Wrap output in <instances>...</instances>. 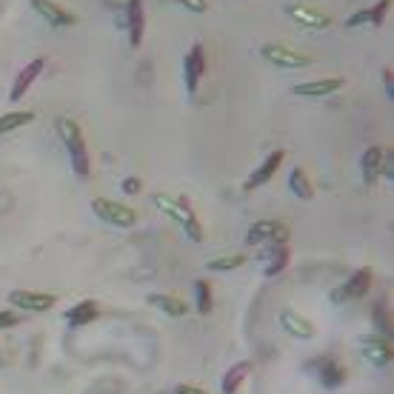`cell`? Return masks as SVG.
Here are the masks:
<instances>
[{
    "label": "cell",
    "mask_w": 394,
    "mask_h": 394,
    "mask_svg": "<svg viewBox=\"0 0 394 394\" xmlns=\"http://www.w3.org/2000/svg\"><path fill=\"white\" fill-rule=\"evenodd\" d=\"M288 240V229L283 223H277V220H257L252 229H248V235H246V243L248 246H260V243H286Z\"/></svg>",
    "instance_id": "6"
},
{
    "label": "cell",
    "mask_w": 394,
    "mask_h": 394,
    "mask_svg": "<svg viewBox=\"0 0 394 394\" xmlns=\"http://www.w3.org/2000/svg\"><path fill=\"white\" fill-rule=\"evenodd\" d=\"M363 357L375 366H388L391 363V343L386 337H366L363 340Z\"/></svg>",
    "instance_id": "16"
},
{
    "label": "cell",
    "mask_w": 394,
    "mask_h": 394,
    "mask_svg": "<svg viewBox=\"0 0 394 394\" xmlns=\"http://www.w3.org/2000/svg\"><path fill=\"white\" fill-rule=\"evenodd\" d=\"M371 277H375V272L371 268H360V272L351 275V280H346L340 288H335L331 292V300L335 303H346V300H360L368 288H371Z\"/></svg>",
    "instance_id": "5"
},
{
    "label": "cell",
    "mask_w": 394,
    "mask_h": 394,
    "mask_svg": "<svg viewBox=\"0 0 394 394\" xmlns=\"http://www.w3.org/2000/svg\"><path fill=\"white\" fill-rule=\"evenodd\" d=\"M383 83H386V95L391 97V95H394V77H391V69L383 72Z\"/></svg>",
    "instance_id": "33"
},
{
    "label": "cell",
    "mask_w": 394,
    "mask_h": 394,
    "mask_svg": "<svg viewBox=\"0 0 394 394\" xmlns=\"http://www.w3.org/2000/svg\"><path fill=\"white\" fill-rule=\"evenodd\" d=\"M320 366H323V371H320V383H323L326 388H337V386L346 380V366H340L335 357H323Z\"/></svg>",
    "instance_id": "23"
},
{
    "label": "cell",
    "mask_w": 394,
    "mask_h": 394,
    "mask_svg": "<svg viewBox=\"0 0 394 394\" xmlns=\"http://www.w3.org/2000/svg\"><path fill=\"white\" fill-rule=\"evenodd\" d=\"M246 263L243 255H226V257H215L209 260V272H232V268H240Z\"/></svg>",
    "instance_id": "27"
},
{
    "label": "cell",
    "mask_w": 394,
    "mask_h": 394,
    "mask_svg": "<svg viewBox=\"0 0 394 394\" xmlns=\"http://www.w3.org/2000/svg\"><path fill=\"white\" fill-rule=\"evenodd\" d=\"M263 257L268 260V263L263 266V275H266V277H275L277 272H283L286 263H288V248H286V243H275Z\"/></svg>",
    "instance_id": "21"
},
{
    "label": "cell",
    "mask_w": 394,
    "mask_h": 394,
    "mask_svg": "<svg viewBox=\"0 0 394 394\" xmlns=\"http://www.w3.org/2000/svg\"><path fill=\"white\" fill-rule=\"evenodd\" d=\"M140 189H143V183L137 177H126V180H123V192H126V195H137Z\"/></svg>",
    "instance_id": "30"
},
{
    "label": "cell",
    "mask_w": 394,
    "mask_h": 394,
    "mask_svg": "<svg viewBox=\"0 0 394 394\" xmlns=\"http://www.w3.org/2000/svg\"><path fill=\"white\" fill-rule=\"evenodd\" d=\"M172 394H209V391H203L200 386H177Z\"/></svg>",
    "instance_id": "32"
},
{
    "label": "cell",
    "mask_w": 394,
    "mask_h": 394,
    "mask_svg": "<svg viewBox=\"0 0 394 394\" xmlns=\"http://www.w3.org/2000/svg\"><path fill=\"white\" fill-rule=\"evenodd\" d=\"M337 89H343V77H323V80H308L295 86V95L300 97H326V95H335Z\"/></svg>",
    "instance_id": "14"
},
{
    "label": "cell",
    "mask_w": 394,
    "mask_h": 394,
    "mask_svg": "<svg viewBox=\"0 0 394 394\" xmlns=\"http://www.w3.org/2000/svg\"><path fill=\"white\" fill-rule=\"evenodd\" d=\"M380 177H386V180H391V177H394V157H391V152H383V163H380Z\"/></svg>",
    "instance_id": "28"
},
{
    "label": "cell",
    "mask_w": 394,
    "mask_h": 394,
    "mask_svg": "<svg viewBox=\"0 0 394 394\" xmlns=\"http://www.w3.org/2000/svg\"><path fill=\"white\" fill-rule=\"evenodd\" d=\"M32 9H35L40 17H43V20H49L52 26H57V29H66V26L75 23V17H72L63 6L52 3V0H32Z\"/></svg>",
    "instance_id": "12"
},
{
    "label": "cell",
    "mask_w": 394,
    "mask_h": 394,
    "mask_svg": "<svg viewBox=\"0 0 394 394\" xmlns=\"http://www.w3.org/2000/svg\"><path fill=\"white\" fill-rule=\"evenodd\" d=\"M286 14L292 17L295 23H300L303 29H315V32H320V29H326V26H328V17L317 14L315 9H308V6H288V9H286Z\"/></svg>",
    "instance_id": "17"
},
{
    "label": "cell",
    "mask_w": 394,
    "mask_h": 394,
    "mask_svg": "<svg viewBox=\"0 0 394 394\" xmlns=\"http://www.w3.org/2000/svg\"><path fill=\"white\" fill-rule=\"evenodd\" d=\"M155 200V206L160 212H166L169 215L180 229L186 232V237L189 240H195V243H203V229H200V220L195 217V212H192V206L186 203L183 197H169V195H155L152 197Z\"/></svg>",
    "instance_id": "2"
},
{
    "label": "cell",
    "mask_w": 394,
    "mask_h": 394,
    "mask_svg": "<svg viewBox=\"0 0 394 394\" xmlns=\"http://www.w3.org/2000/svg\"><path fill=\"white\" fill-rule=\"evenodd\" d=\"M280 326H283L292 337H300V340H312V337L317 335V328L312 326V320L303 317V315H297V312H292V308H286V312L280 315Z\"/></svg>",
    "instance_id": "10"
},
{
    "label": "cell",
    "mask_w": 394,
    "mask_h": 394,
    "mask_svg": "<svg viewBox=\"0 0 394 394\" xmlns=\"http://www.w3.org/2000/svg\"><path fill=\"white\" fill-rule=\"evenodd\" d=\"M97 303L95 300H83V303H77V306H72L69 312H66V323L72 326V328H80V326H89L95 317H97Z\"/></svg>",
    "instance_id": "19"
},
{
    "label": "cell",
    "mask_w": 394,
    "mask_h": 394,
    "mask_svg": "<svg viewBox=\"0 0 394 394\" xmlns=\"http://www.w3.org/2000/svg\"><path fill=\"white\" fill-rule=\"evenodd\" d=\"M9 303L14 308H23V312H49V308L57 303V297L43 295V292H23V288H17V292L9 295Z\"/></svg>",
    "instance_id": "7"
},
{
    "label": "cell",
    "mask_w": 394,
    "mask_h": 394,
    "mask_svg": "<svg viewBox=\"0 0 394 394\" xmlns=\"http://www.w3.org/2000/svg\"><path fill=\"white\" fill-rule=\"evenodd\" d=\"M143 23H146V14H143V0H129L126 29H129V43H132V49H137V46L143 43Z\"/></svg>",
    "instance_id": "15"
},
{
    "label": "cell",
    "mask_w": 394,
    "mask_h": 394,
    "mask_svg": "<svg viewBox=\"0 0 394 394\" xmlns=\"http://www.w3.org/2000/svg\"><path fill=\"white\" fill-rule=\"evenodd\" d=\"M391 6V0H377V6H371V9H360L355 12L348 20H346V26L348 29H357L363 23H371V26H383L386 23V12Z\"/></svg>",
    "instance_id": "13"
},
{
    "label": "cell",
    "mask_w": 394,
    "mask_h": 394,
    "mask_svg": "<svg viewBox=\"0 0 394 394\" xmlns=\"http://www.w3.org/2000/svg\"><path fill=\"white\" fill-rule=\"evenodd\" d=\"M17 323H20V317L14 312H0V328H12Z\"/></svg>",
    "instance_id": "31"
},
{
    "label": "cell",
    "mask_w": 394,
    "mask_h": 394,
    "mask_svg": "<svg viewBox=\"0 0 394 394\" xmlns=\"http://www.w3.org/2000/svg\"><path fill=\"white\" fill-rule=\"evenodd\" d=\"M0 363H3V360H0Z\"/></svg>",
    "instance_id": "34"
},
{
    "label": "cell",
    "mask_w": 394,
    "mask_h": 394,
    "mask_svg": "<svg viewBox=\"0 0 394 394\" xmlns=\"http://www.w3.org/2000/svg\"><path fill=\"white\" fill-rule=\"evenodd\" d=\"M260 55H263V60H268V63L277 66V69H303V66L312 63L306 55L292 52V49H286V46H277V43H266L260 49Z\"/></svg>",
    "instance_id": "4"
},
{
    "label": "cell",
    "mask_w": 394,
    "mask_h": 394,
    "mask_svg": "<svg viewBox=\"0 0 394 394\" xmlns=\"http://www.w3.org/2000/svg\"><path fill=\"white\" fill-rule=\"evenodd\" d=\"M383 152H386V149H380V146H371V149H366V152H363L360 166H363V183H366V186H375V183L380 180Z\"/></svg>",
    "instance_id": "18"
},
{
    "label": "cell",
    "mask_w": 394,
    "mask_h": 394,
    "mask_svg": "<svg viewBox=\"0 0 394 394\" xmlns=\"http://www.w3.org/2000/svg\"><path fill=\"white\" fill-rule=\"evenodd\" d=\"M57 135H60V140L66 143V152H69L75 175L77 177H89L92 163H89V149H86V140H83L80 126L75 120H69V117H60L57 120Z\"/></svg>",
    "instance_id": "1"
},
{
    "label": "cell",
    "mask_w": 394,
    "mask_h": 394,
    "mask_svg": "<svg viewBox=\"0 0 394 394\" xmlns=\"http://www.w3.org/2000/svg\"><path fill=\"white\" fill-rule=\"evenodd\" d=\"M195 297H197V312L209 315L212 312V286H209V280H197L195 283Z\"/></svg>",
    "instance_id": "26"
},
{
    "label": "cell",
    "mask_w": 394,
    "mask_h": 394,
    "mask_svg": "<svg viewBox=\"0 0 394 394\" xmlns=\"http://www.w3.org/2000/svg\"><path fill=\"white\" fill-rule=\"evenodd\" d=\"M177 3H180V6H186L189 12H197V14L209 9V0H177Z\"/></svg>",
    "instance_id": "29"
},
{
    "label": "cell",
    "mask_w": 394,
    "mask_h": 394,
    "mask_svg": "<svg viewBox=\"0 0 394 394\" xmlns=\"http://www.w3.org/2000/svg\"><path fill=\"white\" fill-rule=\"evenodd\" d=\"M35 120V112H9V115H0V135L14 132V129H23Z\"/></svg>",
    "instance_id": "25"
},
{
    "label": "cell",
    "mask_w": 394,
    "mask_h": 394,
    "mask_svg": "<svg viewBox=\"0 0 394 394\" xmlns=\"http://www.w3.org/2000/svg\"><path fill=\"white\" fill-rule=\"evenodd\" d=\"M248 371H252V363L248 360H240V363H235L229 371L223 375V383H220V388H223V394H237V388H240V383L248 377Z\"/></svg>",
    "instance_id": "20"
},
{
    "label": "cell",
    "mask_w": 394,
    "mask_h": 394,
    "mask_svg": "<svg viewBox=\"0 0 394 394\" xmlns=\"http://www.w3.org/2000/svg\"><path fill=\"white\" fill-rule=\"evenodd\" d=\"M92 209L95 215L109 223V226H117V229H132V226L137 223V212L132 209V206H123V203H115L109 197H95L92 200Z\"/></svg>",
    "instance_id": "3"
},
{
    "label": "cell",
    "mask_w": 394,
    "mask_h": 394,
    "mask_svg": "<svg viewBox=\"0 0 394 394\" xmlns=\"http://www.w3.org/2000/svg\"><path fill=\"white\" fill-rule=\"evenodd\" d=\"M203 72H206V55H203V46H200V43H195V46L189 49V55H186V60H183L186 89H189L192 95L197 92V83H200Z\"/></svg>",
    "instance_id": "8"
},
{
    "label": "cell",
    "mask_w": 394,
    "mask_h": 394,
    "mask_svg": "<svg viewBox=\"0 0 394 394\" xmlns=\"http://www.w3.org/2000/svg\"><path fill=\"white\" fill-rule=\"evenodd\" d=\"M288 189H292V195H297L300 200H312L315 197V189L312 183H308V175L300 169H292V175H288Z\"/></svg>",
    "instance_id": "24"
},
{
    "label": "cell",
    "mask_w": 394,
    "mask_h": 394,
    "mask_svg": "<svg viewBox=\"0 0 394 394\" xmlns=\"http://www.w3.org/2000/svg\"><path fill=\"white\" fill-rule=\"evenodd\" d=\"M149 303L155 308H160V312L166 315H172V317H183L186 312H189V303L175 297V295H149Z\"/></svg>",
    "instance_id": "22"
},
{
    "label": "cell",
    "mask_w": 394,
    "mask_h": 394,
    "mask_svg": "<svg viewBox=\"0 0 394 394\" xmlns=\"http://www.w3.org/2000/svg\"><path fill=\"white\" fill-rule=\"evenodd\" d=\"M43 66H46V60H43V57H35L32 63H26V69H23V72H20V75L14 77L9 97H12V100H20V97H23V95L32 89V83L37 80V75L43 72Z\"/></svg>",
    "instance_id": "11"
},
{
    "label": "cell",
    "mask_w": 394,
    "mask_h": 394,
    "mask_svg": "<svg viewBox=\"0 0 394 394\" xmlns=\"http://www.w3.org/2000/svg\"><path fill=\"white\" fill-rule=\"evenodd\" d=\"M286 160V152L283 149H277V152H272V155H268L260 166H257V169L252 172V177H248L246 180V186H243V189L246 192H255L257 189V186H263V183H268V180H272L275 177V172L280 169V163Z\"/></svg>",
    "instance_id": "9"
}]
</instances>
